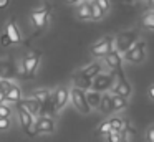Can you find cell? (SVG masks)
<instances>
[{
    "label": "cell",
    "mask_w": 154,
    "mask_h": 142,
    "mask_svg": "<svg viewBox=\"0 0 154 142\" xmlns=\"http://www.w3.org/2000/svg\"><path fill=\"white\" fill-rule=\"evenodd\" d=\"M98 132H101V134H108V132H111L109 121H104V122H101V125L98 127Z\"/></svg>",
    "instance_id": "28"
},
{
    "label": "cell",
    "mask_w": 154,
    "mask_h": 142,
    "mask_svg": "<svg viewBox=\"0 0 154 142\" xmlns=\"http://www.w3.org/2000/svg\"><path fill=\"white\" fill-rule=\"evenodd\" d=\"M131 92H133V86H131V83L126 79L124 71L114 73V84H113V88H111V94H118L124 99H129Z\"/></svg>",
    "instance_id": "4"
},
{
    "label": "cell",
    "mask_w": 154,
    "mask_h": 142,
    "mask_svg": "<svg viewBox=\"0 0 154 142\" xmlns=\"http://www.w3.org/2000/svg\"><path fill=\"white\" fill-rule=\"evenodd\" d=\"M85 92H86V91H83V89L75 88V86H73V88L70 89V101L73 102L75 109H76V111H80L81 114H90L91 107L88 106V102H86Z\"/></svg>",
    "instance_id": "8"
},
{
    "label": "cell",
    "mask_w": 154,
    "mask_h": 142,
    "mask_svg": "<svg viewBox=\"0 0 154 142\" xmlns=\"http://www.w3.org/2000/svg\"><path fill=\"white\" fill-rule=\"evenodd\" d=\"M141 26H144V28L149 30V32L154 30V13H152V10H149V12L141 18Z\"/></svg>",
    "instance_id": "22"
},
{
    "label": "cell",
    "mask_w": 154,
    "mask_h": 142,
    "mask_svg": "<svg viewBox=\"0 0 154 142\" xmlns=\"http://www.w3.org/2000/svg\"><path fill=\"white\" fill-rule=\"evenodd\" d=\"M147 98H149L151 101H154V84H151L149 88H147Z\"/></svg>",
    "instance_id": "32"
},
{
    "label": "cell",
    "mask_w": 154,
    "mask_h": 142,
    "mask_svg": "<svg viewBox=\"0 0 154 142\" xmlns=\"http://www.w3.org/2000/svg\"><path fill=\"white\" fill-rule=\"evenodd\" d=\"M32 98H33L38 104H43L45 101H48V99L51 98V92L48 91V89H37V91H33V96H32Z\"/></svg>",
    "instance_id": "21"
},
{
    "label": "cell",
    "mask_w": 154,
    "mask_h": 142,
    "mask_svg": "<svg viewBox=\"0 0 154 142\" xmlns=\"http://www.w3.org/2000/svg\"><path fill=\"white\" fill-rule=\"evenodd\" d=\"M113 48H114V36L108 35V36H103L101 40H98L96 43H93L90 46V53L94 58H104Z\"/></svg>",
    "instance_id": "6"
},
{
    "label": "cell",
    "mask_w": 154,
    "mask_h": 142,
    "mask_svg": "<svg viewBox=\"0 0 154 142\" xmlns=\"http://www.w3.org/2000/svg\"><path fill=\"white\" fill-rule=\"evenodd\" d=\"M55 129L57 124L50 116H38L37 122H33V134H51Z\"/></svg>",
    "instance_id": "11"
},
{
    "label": "cell",
    "mask_w": 154,
    "mask_h": 142,
    "mask_svg": "<svg viewBox=\"0 0 154 142\" xmlns=\"http://www.w3.org/2000/svg\"><path fill=\"white\" fill-rule=\"evenodd\" d=\"M51 101H53V107L55 112H61L65 109V106L70 101V89L61 86V88H57L53 92H51Z\"/></svg>",
    "instance_id": "9"
},
{
    "label": "cell",
    "mask_w": 154,
    "mask_h": 142,
    "mask_svg": "<svg viewBox=\"0 0 154 142\" xmlns=\"http://www.w3.org/2000/svg\"><path fill=\"white\" fill-rule=\"evenodd\" d=\"M103 59H104V63H106V66L111 69V73L123 71V58H121V55L114 48L111 50V51L108 53Z\"/></svg>",
    "instance_id": "13"
},
{
    "label": "cell",
    "mask_w": 154,
    "mask_h": 142,
    "mask_svg": "<svg viewBox=\"0 0 154 142\" xmlns=\"http://www.w3.org/2000/svg\"><path fill=\"white\" fill-rule=\"evenodd\" d=\"M80 2H83V0H65L66 5H76V3H80Z\"/></svg>",
    "instance_id": "34"
},
{
    "label": "cell",
    "mask_w": 154,
    "mask_h": 142,
    "mask_svg": "<svg viewBox=\"0 0 154 142\" xmlns=\"http://www.w3.org/2000/svg\"><path fill=\"white\" fill-rule=\"evenodd\" d=\"M10 127V119H5V117H0V132L7 131Z\"/></svg>",
    "instance_id": "29"
},
{
    "label": "cell",
    "mask_w": 154,
    "mask_h": 142,
    "mask_svg": "<svg viewBox=\"0 0 154 142\" xmlns=\"http://www.w3.org/2000/svg\"><path fill=\"white\" fill-rule=\"evenodd\" d=\"M0 45H2V46H10V45H12L10 40L7 38V35H5V33H4L2 36H0Z\"/></svg>",
    "instance_id": "31"
},
{
    "label": "cell",
    "mask_w": 154,
    "mask_h": 142,
    "mask_svg": "<svg viewBox=\"0 0 154 142\" xmlns=\"http://www.w3.org/2000/svg\"><path fill=\"white\" fill-rule=\"evenodd\" d=\"M90 13H91V20H94V22H100L104 17L103 12L100 10V7L94 3V0H90Z\"/></svg>",
    "instance_id": "23"
},
{
    "label": "cell",
    "mask_w": 154,
    "mask_h": 142,
    "mask_svg": "<svg viewBox=\"0 0 154 142\" xmlns=\"http://www.w3.org/2000/svg\"><path fill=\"white\" fill-rule=\"evenodd\" d=\"M94 3L100 7V10L103 12V15H106V13L111 10V2L109 0H94Z\"/></svg>",
    "instance_id": "25"
},
{
    "label": "cell",
    "mask_w": 154,
    "mask_h": 142,
    "mask_svg": "<svg viewBox=\"0 0 154 142\" xmlns=\"http://www.w3.org/2000/svg\"><path fill=\"white\" fill-rule=\"evenodd\" d=\"M30 20H32V25L37 30H43L48 25V20H50V8L47 5L40 7V8H35L30 15Z\"/></svg>",
    "instance_id": "10"
},
{
    "label": "cell",
    "mask_w": 154,
    "mask_h": 142,
    "mask_svg": "<svg viewBox=\"0 0 154 142\" xmlns=\"http://www.w3.org/2000/svg\"><path fill=\"white\" fill-rule=\"evenodd\" d=\"M146 142H154V127L149 125L146 131Z\"/></svg>",
    "instance_id": "30"
},
{
    "label": "cell",
    "mask_w": 154,
    "mask_h": 142,
    "mask_svg": "<svg viewBox=\"0 0 154 142\" xmlns=\"http://www.w3.org/2000/svg\"><path fill=\"white\" fill-rule=\"evenodd\" d=\"M40 61H42L40 51H30L28 55H25L23 61H22V73H23V76H27V78L35 76L38 66H40Z\"/></svg>",
    "instance_id": "5"
},
{
    "label": "cell",
    "mask_w": 154,
    "mask_h": 142,
    "mask_svg": "<svg viewBox=\"0 0 154 142\" xmlns=\"http://www.w3.org/2000/svg\"><path fill=\"white\" fill-rule=\"evenodd\" d=\"M0 104H7L5 102V92L4 91H0Z\"/></svg>",
    "instance_id": "35"
},
{
    "label": "cell",
    "mask_w": 154,
    "mask_h": 142,
    "mask_svg": "<svg viewBox=\"0 0 154 142\" xmlns=\"http://www.w3.org/2000/svg\"><path fill=\"white\" fill-rule=\"evenodd\" d=\"M15 104H18V106H22V107L25 109L27 112H30L32 116H37L38 112H40V104H38L37 101H35L33 98H27V99H20L18 102H15Z\"/></svg>",
    "instance_id": "16"
},
{
    "label": "cell",
    "mask_w": 154,
    "mask_h": 142,
    "mask_svg": "<svg viewBox=\"0 0 154 142\" xmlns=\"http://www.w3.org/2000/svg\"><path fill=\"white\" fill-rule=\"evenodd\" d=\"M17 114H18V121H20V125L23 127V131L27 132L28 135H33V116L30 112H27L22 106L17 104Z\"/></svg>",
    "instance_id": "12"
},
{
    "label": "cell",
    "mask_w": 154,
    "mask_h": 142,
    "mask_svg": "<svg viewBox=\"0 0 154 142\" xmlns=\"http://www.w3.org/2000/svg\"><path fill=\"white\" fill-rule=\"evenodd\" d=\"M75 15L78 20H91V13H90V0H83L78 3V7L75 8Z\"/></svg>",
    "instance_id": "17"
},
{
    "label": "cell",
    "mask_w": 154,
    "mask_h": 142,
    "mask_svg": "<svg viewBox=\"0 0 154 142\" xmlns=\"http://www.w3.org/2000/svg\"><path fill=\"white\" fill-rule=\"evenodd\" d=\"M111 107H113V112L124 111L128 107V99L121 98L118 94H111Z\"/></svg>",
    "instance_id": "19"
},
{
    "label": "cell",
    "mask_w": 154,
    "mask_h": 142,
    "mask_svg": "<svg viewBox=\"0 0 154 142\" xmlns=\"http://www.w3.org/2000/svg\"><path fill=\"white\" fill-rule=\"evenodd\" d=\"M85 98H86V102H88V106L91 107V111H93V109H98V106H100V99H101V92L88 91V92H85Z\"/></svg>",
    "instance_id": "20"
},
{
    "label": "cell",
    "mask_w": 154,
    "mask_h": 142,
    "mask_svg": "<svg viewBox=\"0 0 154 142\" xmlns=\"http://www.w3.org/2000/svg\"><path fill=\"white\" fill-rule=\"evenodd\" d=\"M109 121V125H111V131H114V132H121L124 129V121L121 117H111V119H108Z\"/></svg>",
    "instance_id": "24"
},
{
    "label": "cell",
    "mask_w": 154,
    "mask_h": 142,
    "mask_svg": "<svg viewBox=\"0 0 154 142\" xmlns=\"http://www.w3.org/2000/svg\"><path fill=\"white\" fill-rule=\"evenodd\" d=\"M146 56H147L146 41L137 40L128 51H124L123 55H121V58H123V61L131 63V65H141V63L146 61Z\"/></svg>",
    "instance_id": "2"
},
{
    "label": "cell",
    "mask_w": 154,
    "mask_h": 142,
    "mask_svg": "<svg viewBox=\"0 0 154 142\" xmlns=\"http://www.w3.org/2000/svg\"><path fill=\"white\" fill-rule=\"evenodd\" d=\"M5 35L10 40L12 45H17V43L22 41V33H20V28L17 26V23H15V20H8L5 23Z\"/></svg>",
    "instance_id": "15"
},
{
    "label": "cell",
    "mask_w": 154,
    "mask_h": 142,
    "mask_svg": "<svg viewBox=\"0 0 154 142\" xmlns=\"http://www.w3.org/2000/svg\"><path fill=\"white\" fill-rule=\"evenodd\" d=\"M10 3V0H0V10H5Z\"/></svg>",
    "instance_id": "33"
},
{
    "label": "cell",
    "mask_w": 154,
    "mask_h": 142,
    "mask_svg": "<svg viewBox=\"0 0 154 142\" xmlns=\"http://www.w3.org/2000/svg\"><path fill=\"white\" fill-rule=\"evenodd\" d=\"M100 73H103V66H101L100 61H93V63H90V65L83 66V68L78 69V71L71 76V79H73V83H75V88H80V89H83V91L90 89L91 81H93Z\"/></svg>",
    "instance_id": "1"
},
{
    "label": "cell",
    "mask_w": 154,
    "mask_h": 142,
    "mask_svg": "<svg viewBox=\"0 0 154 142\" xmlns=\"http://www.w3.org/2000/svg\"><path fill=\"white\" fill-rule=\"evenodd\" d=\"M0 91H4V79H0Z\"/></svg>",
    "instance_id": "36"
},
{
    "label": "cell",
    "mask_w": 154,
    "mask_h": 142,
    "mask_svg": "<svg viewBox=\"0 0 154 142\" xmlns=\"http://www.w3.org/2000/svg\"><path fill=\"white\" fill-rule=\"evenodd\" d=\"M108 142H121V132H108Z\"/></svg>",
    "instance_id": "27"
},
{
    "label": "cell",
    "mask_w": 154,
    "mask_h": 142,
    "mask_svg": "<svg viewBox=\"0 0 154 142\" xmlns=\"http://www.w3.org/2000/svg\"><path fill=\"white\" fill-rule=\"evenodd\" d=\"M139 40V33L136 30H128V32H121L119 35L114 38V50H116L119 55H123L124 51L131 48L134 43Z\"/></svg>",
    "instance_id": "3"
},
{
    "label": "cell",
    "mask_w": 154,
    "mask_h": 142,
    "mask_svg": "<svg viewBox=\"0 0 154 142\" xmlns=\"http://www.w3.org/2000/svg\"><path fill=\"white\" fill-rule=\"evenodd\" d=\"M98 111H100L101 114H111V112H113V107H111V94L109 92H101V99H100Z\"/></svg>",
    "instance_id": "18"
},
{
    "label": "cell",
    "mask_w": 154,
    "mask_h": 142,
    "mask_svg": "<svg viewBox=\"0 0 154 142\" xmlns=\"http://www.w3.org/2000/svg\"><path fill=\"white\" fill-rule=\"evenodd\" d=\"M114 84V73H100L96 78L91 81V91L106 92Z\"/></svg>",
    "instance_id": "7"
},
{
    "label": "cell",
    "mask_w": 154,
    "mask_h": 142,
    "mask_svg": "<svg viewBox=\"0 0 154 142\" xmlns=\"http://www.w3.org/2000/svg\"><path fill=\"white\" fill-rule=\"evenodd\" d=\"M4 92H5V102H18L22 99V91L17 84L10 81H4Z\"/></svg>",
    "instance_id": "14"
},
{
    "label": "cell",
    "mask_w": 154,
    "mask_h": 142,
    "mask_svg": "<svg viewBox=\"0 0 154 142\" xmlns=\"http://www.w3.org/2000/svg\"><path fill=\"white\" fill-rule=\"evenodd\" d=\"M10 116H12V109L7 104H0V117L10 119Z\"/></svg>",
    "instance_id": "26"
}]
</instances>
